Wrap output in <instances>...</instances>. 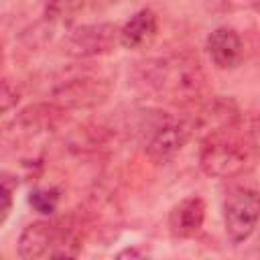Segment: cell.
<instances>
[{
    "mask_svg": "<svg viewBox=\"0 0 260 260\" xmlns=\"http://www.w3.org/2000/svg\"><path fill=\"white\" fill-rule=\"evenodd\" d=\"M136 85L158 100L189 104L203 93L205 73L193 55H167L140 63L136 69Z\"/></svg>",
    "mask_w": 260,
    "mask_h": 260,
    "instance_id": "cell-1",
    "label": "cell"
},
{
    "mask_svg": "<svg viewBox=\"0 0 260 260\" xmlns=\"http://www.w3.org/2000/svg\"><path fill=\"white\" fill-rule=\"evenodd\" d=\"M234 130L236 126L205 136L199 152V165L209 177L230 179L254 167L260 150L252 144L246 132L234 134Z\"/></svg>",
    "mask_w": 260,
    "mask_h": 260,
    "instance_id": "cell-2",
    "label": "cell"
},
{
    "mask_svg": "<svg viewBox=\"0 0 260 260\" xmlns=\"http://www.w3.org/2000/svg\"><path fill=\"white\" fill-rule=\"evenodd\" d=\"M79 244L73 232L61 228L57 221H32L18 238V256L24 260L37 258H65L75 256Z\"/></svg>",
    "mask_w": 260,
    "mask_h": 260,
    "instance_id": "cell-3",
    "label": "cell"
},
{
    "mask_svg": "<svg viewBox=\"0 0 260 260\" xmlns=\"http://www.w3.org/2000/svg\"><path fill=\"white\" fill-rule=\"evenodd\" d=\"M260 219V193L250 187H234L223 201V225L232 244L246 242Z\"/></svg>",
    "mask_w": 260,
    "mask_h": 260,
    "instance_id": "cell-4",
    "label": "cell"
},
{
    "mask_svg": "<svg viewBox=\"0 0 260 260\" xmlns=\"http://www.w3.org/2000/svg\"><path fill=\"white\" fill-rule=\"evenodd\" d=\"M120 43V28L110 22L83 24L71 30L65 39V53L71 57H95L110 53Z\"/></svg>",
    "mask_w": 260,
    "mask_h": 260,
    "instance_id": "cell-5",
    "label": "cell"
},
{
    "mask_svg": "<svg viewBox=\"0 0 260 260\" xmlns=\"http://www.w3.org/2000/svg\"><path fill=\"white\" fill-rule=\"evenodd\" d=\"M110 93V85L102 79L81 75L67 79L59 83L55 89V100L59 106H69V108H91L102 104Z\"/></svg>",
    "mask_w": 260,
    "mask_h": 260,
    "instance_id": "cell-6",
    "label": "cell"
},
{
    "mask_svg": "<svg viewBox=\"0 0 260 260\" xmlns=\"http://www.w3.org/2000/svg\"><path fill=\"white\" fill-rule=\"evenodd\" d=\"M195 136V128L191 120H175L162 124L150 142L146 144V152L154 162H167L171 160L191 138Z\"/></svg>",
    "mask_w": 260,
    "mask_h": 260,
    "instance_id": "cell-7",
    "label": "cell"
},
{
    "mask_svg": "<svg viewBox=\"0 0 260 260\" xmlns=\"http://www.w3.org/2000/svg\"><path fill=\"white\" fill-rule=\"evenodd\" d=\"M191 122H193L195 134L201 132L203 138H205L209 134H215V132H221V130L238 126L240 110L234 104V100H230V98H215V100L207 102L199 110L195 120H191Z\"/></svg>",
    "mask_w": 260,
    "mask_h": 260,
    "instance_id": "cell-8",
    "label": "cell"
},
{
    "mask_svg": "<svg viewBox=\"0 0 260 260\" xmlns=\"http://www.w3.org/2000/svg\"><path fill=\"white\" fill-rule=\"evenodd\" d=\"M207 55L217 69H234L244 57V45L240 35L230 26H217L205 43Z\"/></svg>",
    "mask_w": 260,
    "mask_h": 260,
    "instance_id": "cell-9",
    "label": "cell"
},
{
    "mask_svg": "<svg viewBox=\"0 0 260 260\" xmlns=\"http://www.w3.org/2000/svg\"><path fill=\"white\" fill-rule=\"evenodd\" d=\"M205 221V201L201 197H185L173 205L169 213V232L173 238H193Z\"/></svg>",
    "mask_w": 260,
    "mask_h": 260,
    "instance_id": "cell-10",
    "label": "cell"
},
{
    "mask_svg": "<svg viewBox=\"0 0 260 260\" xmlns=\"http://www.w3.org/2000/svg\"><path fill=\"white\" fill-rule=\"evenodd\" d=\"M156 14L150 8H142L134 16H130V20L120 28V45L128 51L146 49L156 39Z\"/></svg>",
    "mask_w": 260,
    "mask_h": 260,
    "instance_id": "cell-11",
    "label": "cell"
},
{
    "mask_svg": "<svg viewBox=\"0 0 260 260\" xmlns=\"http://www.w3.org/2000/svg\"><path fill=\"white\" fill-rule=\"evenodd\" d=\"M28 203L32 205L35 211L43 215H51L55 213L59 205V191L57 189H32L28 195Z\"/></svg>",
    "mask_w": 260,
    "mask_h": 260,
    "instance_id": "cell-12",
    "label": "cell"
},
{
    "mask_svg": "<svg viewBox=\"0 0 260 260\" xmlns=\"http://www.w3.org/2000/svg\"><path fill=\"white\" fill-rule=\"evenodd\" d=\"M16 179L8 173H2V189H0V197H2V205H0V223H4L8 219V213L12 209V193L16 191Z\"/></svg>",
    "mask_w": 260,
    "mask_h": 260,
    "instance_id": "cell-13",
    "label": "cell"
},
{
    "mask_svg": "<svg viewBox=\"0 0 260 260\" xmlns=\"http://www.w3.org/2000/svg\"><path fill=\"white\" fill-rule=\"evenodd\" d=\"M16 102H18L16 85H12L10 79H4L2 81V112L10 110V106H14Z\"/></svg>",
    "mask_w": 260,
    "mask_h": 260,
    "instance_id": "cell-14",
    "label": "cell"
},
{
    "mask_svg": "<svg viewBox=\"0 0 260 260\" xmlns=\"http://www.w3.org/2000/svg\"><path fill=\"white\" fill-rule=\"evenodd\" d=\"M246 134H248V138L252 140V144L260 150V116H254V118L248 122Z\"/></svg>",
    "mask_w": 260,
    "mask_h": 260,
    "instance_id": "cell-15",
    "label": "cell"
},
{
    "mask_svg": "<svg viewBox=\"0 0 260 260\" xmlns=\"http://www.w3.org/2000/svg\"><path fill=\"white\" fill-rule=\"evenodd\" d=\"M244 4H248V6L256 8V10H260V0H244Z\"/></svg>",
    "mask_w": 260,
    "mask_h": 260,
    "instance_id": "cell-16",
    "label": "cell"
}]
</instances>
